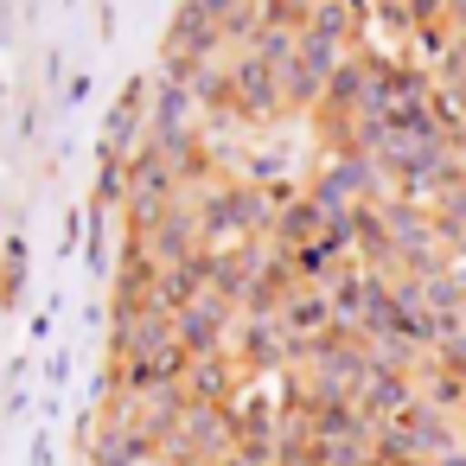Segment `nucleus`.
Here are the masks:
<instances>
[]
</instances>
